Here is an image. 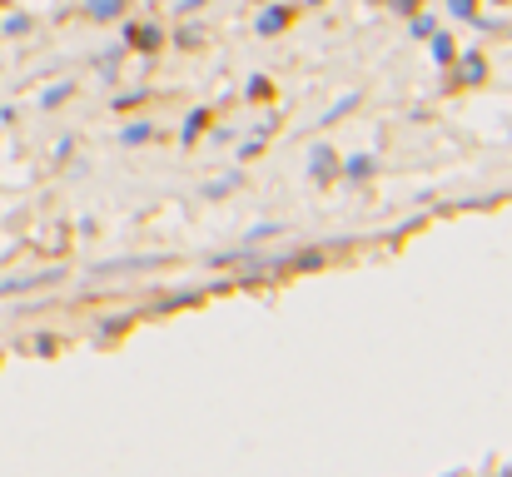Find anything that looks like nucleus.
Here are the masks:
<instances>
[{
  "mask_svg": "<svg viewBox=\"0 0 512 477\" xmlns=\"http://www.w3.org/2000/svg\"><path fill=\"white\" fill-rule=\"evenodd\" d=\"M155 40H160V30H155V25H135V30H130V45H145V50H150Z\"/></svg>",
  "mask_w": 512,
  "mask_h": 477,
  "instance_id": "f257e3e1",
  "label": "nucleus"
},
{
  "mask_svg": "<svg viewBox=\"0 0 512 477\" xmlns=\"http://www.w3.org/2000/svg\"><path fill=\"white\" fill-rule=\"evenodd\" d=\"M120 5H125V0H95L90 10H95V15H120Z\"/></svg>",
  "mask_w": 512,
  "mask_h": 477,
  "instance_id": "f03ea898",
  "label": "nucleus"
}]
</instances>
